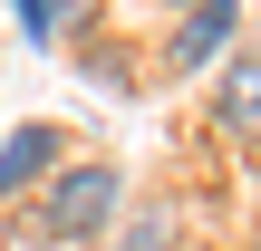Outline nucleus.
Returning a JSON list of instances; mask_svg holds the SVG:
<instances>
[{"mask_svg":"<svg viewBox=\"0 0 261 251\" xmlns=\"http://www.w3.org/2000/svg\"><path fill=\"white\" fill-rule=\"evenodd\" d=\"M232 29H242V0H194V10L174 19V39H165V77H194V68H223Z\"/></svg>","mask_w":261,"mask_h":251,"instance_id":"f03ea898","label":"nucleus"},{"mask_svg":"<svg viewBox=\"0 0 261 251\" xmlns=\"http://www.w3.org/2000/svg\"><path fill=\"white\" fill-rule=\"evenodd\" d=\"M252 251H261V242H252Z\"/></svg>","mask_w":261,"mask_h":251,"instance_id":"423d86ee","label":"nucleus"},{"mask_svg":"<svg viewBox=\"0 0 261 251\" xmlns=\"http://www.w3.org/2000/svg\"><path fill=\"white\" fill-rule=\"evenodd\" d=\"M58 164H68V126H48V116L10 126V135H0V203H10V193H39Z\"/></svg>","mask_w":261,"mask_h":251,"instance_id":"7ed1b4c3","label":"nucleus"},{"mask_svg":"<svg viewBox=\"0 0 261 251\" xmlns=\"http://www.w3.org/2000/svg\"><path fill=\"white\" fill-rule=\"evenodd\" d=\"M116 213H126V174H116L107 155H68V164L39 184V203H29V232L58 242V251H77V242H107Z\"/></svg>","mask_w":261,"mask_h":251,"instance_id":"f257e3e1","label":"nucleus"},{"mask_svg":"<svg viewBox=\"0 0 261 251\" xmlns=\"http://www.w3.org/2000/svg\"><path fill=\"white\" fill-rule=\"evenodd\" d=\"M10 19H19L29 39H58V19H68V0H10Z\"/></svg>","mask_w":261,"mask_h":251,"instance_id":"39448f33","label":"nucleus"},{"mask_svg":"<svg viewBox=\"0 0 261 251\" xmlns=\"http://www.w3.org/2000/svg\"><path fill=\"white\" fill-rule=\"evenodd\" d=\"M213 116H223V135H242V145H261V58H223V87H213Z\"/></svg>","mask_w":261,"mask_h":251,"instance_id":"20e7f679","label":"nucleus"}]
</instances>
